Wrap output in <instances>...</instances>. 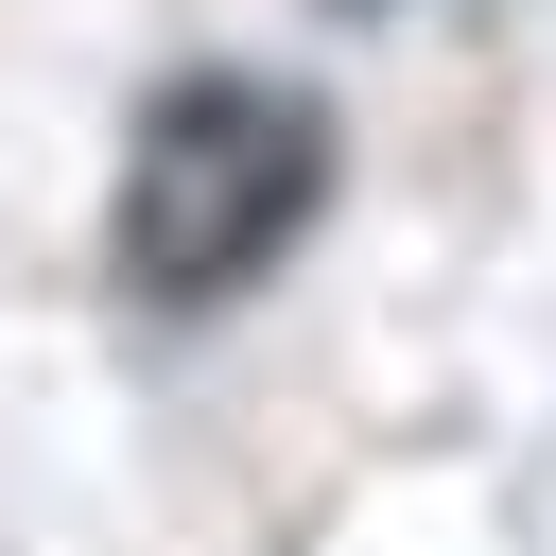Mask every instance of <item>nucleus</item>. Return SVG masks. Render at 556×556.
I'll list each match as a JSON object with an SVG mask.
<instances>
[{"label": "nucleus", "mask_w": 556, "mask_h": 556, "mask_svg": "<svg viewBox=\"0 0 556 556\" xmlns=\"http://www.w3.org/2000/svg\"><path fill=\"white\" fill-rule=\"evenodd\" d=\"M330 208V104L278 70H174L122 139L104 191V278L139 313H226L243 278H278V243Z\"/></svg>", "instance_id": "f257e3e1"}, {"label": "nucleus", "mask_w": 556, "mask_h": 556, "mask_svg": "<svg viewBox=\"0 0 556 556\" xmlns=\"http://www.w3.org/2000/svg\"><path fill=\"white\" fill-rule=\"evenodd\" d=\"M348 17H382V0H348Z\"/></svg>", "instance_id": "f03ea898"}]
</instances>
